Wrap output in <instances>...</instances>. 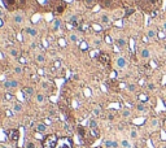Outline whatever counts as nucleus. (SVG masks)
<instances>
[{"label": "nucleus", "mask_w": 166, "mask_h": 148, "mask_svg": "<svg viewBox=\"0 0 166 148\" xmlns=\"http://www.w3.org/2000/svg\"><path fill=\"white\" fill-rule=\"evenodd\" d=\"M161 148H166V146H164V147H161Z\"/></svg>", "instance_id": "obj_41"}, {"label": "nucleus", "mask_w": 166, "mask_h": 148, "mask_svg": "<svg viewBox=\"0 0 166 148\" xmlns=\"http://www.w3.org/2000/svg\"><path fill=\"white\" fill-rule=\"evenodd\" d=\"M165 51H166V45H165Z\"/></svg>", "instance_id": "obj_42"}, {"label": "nucleus", "mask_w": 166, "mask_h": 148, "mask_svg": "<svg viewBox=\"0 0 166 148\" xmlns=\"http://www.w3.org/2000/svg\"><path fill=\"white\" fill-rule=\"evenodd\" d=\"M14 72H16L17 74H21L22 72H24V69H22L21 66H16V68H14Z\"/></svg>", "instance_id": "obj_21"}, {"label": "nucleus", "mask_w": 166, "mask_h": 148, "mask_svg": "<svg viewBox=\"0 0 166 148\" xmlns=\"http://www.w3.org/2000/svg\"><path fill=\"white\" fill-rule=\"evenodd\" d=\"M5 4H7V7H10L14 4V0H5Z\"/></svg>", "instance_id": "obj_24"}, {"label": "nucleus", "mask_w": 166, "mask_h": 148, "mask_svg": "<svg viewBox=\"0 0 166 148\" xmlns=\"http://www.w3.org/2000/svg\"><path fill=\"white\" fill-rule=\"evenodd\" d=\"M14 21H16V24H22V22H24V16L20 14V13H17L14 16Z\"/></svg>", "instance_id": "obj_10"}, {"label": "nucleus", "mask_w": 166, "mask_h": 148, "mask_svg": "<svg viewBox=\"0 0 166 148\" xmlns=\"http://www.w3.org/2000/svg\"><path fill=\"white\" fill-rule=\"evenodd\" d=\"M122 114H123V117H129V116H130V112H129V111H123Z\"/></svg>", "instance_id": "obj_32"}, {"label": "nucleus", "mask_w": 166, "mask_h": 148, "mask_svg": "<svg viewBox=\"0 0 166 148\" xmlns=\"http://www.w3.org/2000/svg\"><path fill=\"white\" fill-rule=\"evenodd\" d=\"M56 148H74L73 147V140L67 136H64V138H60L59 142H57V147Z\"/></svg>", "instance_id": "obj_2"}, {"label": "nucleus", "mask_w": 166, "mask_h": 148, "mask_svg": "<svg viewBox=\"0 0 166 148\" xmlns=\"http://www.w3.org/2000/svg\"><path fill=\"white\" fill-rule=\"evenodd\" d=\"M95 114H100V109H95Z\"/></svg>", "instance_id": "obj_38"}, {"label": "nucleus", "mask_w": 166, "mask_h": 148, "mask_svg": "<svg viewBox=\"0 0 166 148\" xmlns=\"http://www.w3.org/2000/svg\"><path fill=\"white\" fill-rule=\"evenodd\" d=\"M70 21H71L73 25H77V22H78V16H73L71 18H70Z\"/></svg>", "instance_id": "obj_17"}, {"label": "nucleus", "mask_w": 166, "mask_h": 148, "mask_svg": "<svg viewBox=\"0 0 166 148\" xmlns=\"http://www.w3.org/2000/svg\"><path fill=\"white\" fill-rule=\"evenodd\" d=\"M104 144H105V147H108V148H116V147L118 146L117 142H112V140H105Z\"/></svg>", "instance_id": "obj_7"}, {"label": "nucleus", "mask_w": 166, "mask_h": 148, "mask_svg": "<svg viewBox=\"0 0 166 148\" xmlns=\"http://www.w3.org/2000/svg\"><path fill=\"white\" fill-rule=\"evenodd\" d=\"M24 94H25L26 98H30V96L34 95V90L30 88V87H26V88H24Z\"/></svg>", "instance_id": "obj_8"}, {"label": "nucleus", "mask_w": 166, "mask_h": 148, "mask_svg": "<svg viewBox=\"0 0 166 148\" xmlns=\"http://www.w3.org/2000/svg\"><path fill=\"white\" fill-rule=\"evenodd\" d=\"M102 4L106 5V7H109V5L112 4V0H102Z\"/></svg>", "instance_id": "obj_25"}, {"label": "nucleus", "mask_w": 166, "mask_h": 148, "mask_svg": "<svg viewBox=\"0 0 166 148\" xmlns=\"http://www.w3.org/2000/svg\"><path fill=\"white\" fill-rule=\"evenodd\" d=\"M99 61H101L102 64H105V65H108V64H109V61H110V59H109V56H108L106 53H101L99 56Z\"/></svg>", "instance_id": "obj_5"}, {"label": "nucleus", "mask_w": 166, "mask_h": 148, "mask_svg": "<svg viewBox=\"0 0 166 148\" xmlns=\"http://www.w3.org/2000/svg\"><path fill=\"white\" fill-rule=\"evenodd\" d=\"M131 136H133V138H136V136H138V133H136L135 130H133V131H131Z\"/></svg>", "instance_id": "obj_31"}, {"label": "nucleus", "mask_w": 166, "mask_h": 148, "mask_svg": "<svg viewBox=\"0 0 166 148\" xmlns=\"http://www.w3.org/2000/svg\"><path fill=\"white\" fill-rule=\"evenodd\" d=\"M14 111H16V112H20V111H21V105H20V104H16Z\"/></svg>", "instance_id": "obj_29"}, {"label": "nucleus", "mask_w": 166, "mask_h": 148, "mask_svg": "<svg viewBox=\"0 0 166 148\" xmlns=\"http://www.w3.org/2000/svg\"><path fill=\"white\" fill-rule=\"evenodd\" d=\"M96 148H101V147H96Z\"/></svg>", "instance_id": "obj_43"}, {"label": "nucleus", "mask_w": 166, "mask_h": 148, "mask_svg": "<svg viewBox=\"0 0 166 148\" xmlns=\"http://www.w3.org/2000/svg\"><path fill=\"white\" fill-rule=\"evenodd\" d=\"M26 33L29 34V35H31V37H35L38 34V31L35 29H26Z\"/></svg>", "instance_id": "obj_11"}, {"label": "nucleus", "mask_w": 166, "mask_h": 148, "mask_svg": "<svg viewBox=\"0 0 166 148\" xmlns=\"http://www.w3.org/2000/svg\"><path fill=\"white\" fill-rule=\"evenodd\" d=\"M26 148H36V147H35V144H34V143H27Z\"/></svg>", "instance_id": "obj_28"}, {"label": "nucleus", "mask_w": 166, "mask_h": 148, "mask_svg": "<svg viewBox=\"0 0 166 148\" xmlns=\"http://www.w3.org/2000/svg\"><path fill=\"white\" fill-rule=\"evenodd\" d=\"M101 21H102V22H104V24H109V17H108V16H105V14H104V16H102V17H101Z\"/></svg>", "instance_id": "obj_18"}, {"label": "nucleus", "mask_w": 166, "mask_h": 148, "mask_svg": "<svg viewBox=\"0 0 166 148\" xmlns=\"http://www.w3.org/2000/svg\"><path fill=\"white\" fill-rule=\"evenodd\" d=\"M117 45H118V47H121V48H123L126 45V42L123 40V39H118V40H117Z\"/></svg>", "instance_id": "obj_14"}, {"label": "nucleus", "mask_w": 166, "mask_h": 148, "mask_svg": "<svg viewBox=\"0 0 166 148\" xmlns=\"http://www.w3.org/2000/svg\"><path fill=\"white\" fill-rule=\"evenodd\" d=\"M9 52H10V55H12V56H14V57H16V56H18V52H17L16 49H10Z\"/></svg>", "instance_id": "obj_26"}, {"label": "nucleus", "mask_w": 166, "mask_h": 148, "mask_svg": "<svg viewBox=\"0 0 166 148\" xmlns=\"http://www.w3.org/2000/svg\"><path fill=\"white\" fill-rule=\"evenodd\" d=\"M127 88H129V91H131V92H134V91L136 90L135 84H129V86H127Z\"/></svg>", "instance_id": "obj_22"}, {"label": "nucleus", "mask_w": 166, "mask_h": 148, "mask_svg": "<svg viewBox=\"0 0 166 148\" xmlns=\"http://www.w3.org/2000/svg\"><path fill=\"white\" fill-rule=\"evenodd\" d=\"M162 27H164V31H166V21L164 22V25H162Z\"/></svg>", "instance_id": "obj_37"}, {"label": "nucleus", "mask_w": 166, "mask_h": 148, "mask_svg": "<svg viewBox=\"0 0 166 148\" xmlns=\"http://www.w3.org/2000/svg\"><path fill=\"white\" fill-rule=\"evenodd\" d=\"M78 133H79L81 136H84V129L82 126H78Z\"/></svg>", "instance_id": "obj_19"}, {"label": "nucleus", "mask_w": 166, "mask_h": 148, "mask_svg": "<svg viewBox=\"0 0 166 148\" xmlns=\"http://www.w3.org/2000/svg\"><path fill=\"white\" fill-rule=\"evenodd\" d=\"M5 87H10V88H14V87H17V86H18V82H17V81H5Z\"/></svg>", "instance_id": "obj_6"}, {"label": "nucleus", "mask_w": 166, "mask_h": 148, "mask_svg": "<svg viewBox=\"0 0 166 148\" xmlns=\"http://www.w3.org/2000/svg\"><path fill=\"white\" fill-rule=\"evenodd\" d=\"M131 13H134V9H130V10H127V13H126V14L129 16V14H131Z\"/></svg>", "instance_id": "obj_36"}, {"label": "nucleus", "mask_w": 166, "mask_h": 148, "mask_svg": "<svg viewBox=\"0 0 166 148\" xmlns=\"http://www.w3.org/2000/svg\"><path fill=\"white\" fill-rule=\"evenodd\" d=\"M3 16V12H1V10H0V17H1Z\"/></svg>", "instance_id": "obj_39"}, {"label": "nucleus", "mask_w": 166, "mask_h": 148, "mask_svg": "<svg viewBox=\"0 0 166 148\" xmlns=\"http://www.w3.org/2000/svg\"><path fill=\"white\" fill-rule=\"evenodd\" d=\"M121 144H122L123 148H131V144L129 143L127 140H122V142H121Z\"/></svg>", "instance_id": "obj_15"}, {"label": "nucleus", "mask_w": 166, "mask_h": 148, "mask_svg": "<svg viewBox=\"0 0 166 148\" xmlns=\"http://www.w3.org/2000/svg\"><path fill=\"white\" fill-rule=\"evenodd\" d=\"M36 100L39 101V103H43V101H44V96H43L42 94H39V95L36 96Z\"/></svg>", "instance_id": "obj_20"}, {"label": "nucleus", "mask_w": 166, "mask_h": 148, "mask_svg": "<svg viewBox=\"0 0 166 148\" xmlns=\"http://www.w3.org/2000/svg\"><path fill=\"white\" fill-rule=\"evenodd\" d=\"M116 64H117V66L119 68V69H123V68H126V65H127V61H126L125 57H118L116 60Z\"/></svg>", "instance_id": "obj_4"}, {"label": "nucleus", "mask_w": 166, "mask_h": 148, "mask_svg": "<svg viewBox=\"0 0 166 148\" xmlns=\"http://www.w3.org/2000/svg\"><path fill=\"white\" fill-rule=\"evenodd\" d=\"M81 48H82V49H86V48H87V44H86V43H82V44H81Z\"/></svg>", "instance_id": "obj_34"}, {"label": "nucleus", "mask_w": 166, "mask_h": 148, "mask_svg": "<svg viewBox=\"0 0 166 148\" xmlns=\"http://www.w3.org/2000/svg\"><path fill=\"white\" fill-rule=\"evenodd\" d=\"M36 130L39 133H43V131H45V125H43V123H39L38 126H36Z\"/></svg>", "instance_id": "obj_13"}, {"label": "nucleus", "mask_w": 166, "mask_h": 148, "mask_svg": "<svg viewBox=\"0 0 166 148\" xmlns=\"http://www.w3.org/2000/svg\"><path fill=\"white\" fill-rule=\"evenodd\" d=\"M59 25H60V22H59V21H56V24H55V30H57V27H59Z\"/></svg>", "instance_id": "obj_35"}, {"label": "nucleus", "mask_w": 166, "mask_h": 148, "mask_svg": "<svg viewBox=\"0 0 166 148\" xmlns=\"http://www.w3.org/2000/svg\"><path fill=\"white\" fill-rule=\"evenodd\" d=\"M70 40L71 42H78V37L74 35V34H71V35H70Z\"/></svg>", "instance_id": "obj_23"}, {"label": "nucleus", "mask_w": 166, "mask_h": 148, "mask_svg": "<svg viewBox=\"0 0 166 148\" xmlns=\"http://www.w3.org/2000/svg\"><path fill=\"white\" fill-rule=\"evenodd\" d=\"M57 142H59V138H57L55 134L47 135L43 140V148H56Z\"/></svg>", "instance_id": "obj_1"}, {"label": "nucleus", "mask_w": 166, "mask_h": 148, "mask_svg": "<svg viewBox=\"0 0 166 148\" xmlns=\"http://www.w3.org/2000/svg\"><path fill=\"white\" fill-rule=\"evenodd\" d=\"M0 148H5V147H4V146H0Z\"/></svg>", "instance_id": "obj_40"}, {"label": "nucleus", "mask_w": 166, "mask_h": 148, "mask_svg": "<svg viewBox=\"0 0 166 148\" xmlns=\"http://www.w3.org/2000/svg\"><path fill=\"white\" fill-rule=\"evenodd\" d=\"M44 60H45V59H44L43 55H38V56H36V61H38V62H44Z\"/></svg>", "instance_id": "obj_16"}, {"label": "nucleus", "mask_w": 166, "mask_h": 148, "mask_svg": "<svg viewBox=\"0 0 166 148\" xmlns=\"http://www.w3.org/2000/svg\"><path fill=\"white\" fill-rule=\"evenodd\" d=\"M8 136H9V139L12 140V142H17L18 140V130H16V129H12V130H9L8 131Z\"/></svg>", "instance_id": "obj_3"}, {"label": "nucleus", "mask_w": 166, "mask_h": 148, "mask_svg": "<svg viewBox=\"0 0 166 148\" xmlns=\"http://www.w3.org/2000/svg\"><path fill=\"white\" fill-rule=\"evenodd\" d=\"M148 88H149V90H154V84L153 83H149V84H148Z\"/></svg>", "instance_id": "obj_33"}, {"label": "nucleus", "mask_w": 166, "mask_h": 148, "mask_svg": "<svg viewBox=\"0 0 166 148\" xmlns=\"http://www.w3.org/2000/svg\"><path fill=\"white\" fill-rule=\"evenodd\" d=\"M84 3L87 5H92L94 4V0H84Z\"/></svg>", "instance_id": "obj_30"}, {"label": "nucleus", "mask_w": 166, "mask_h": 148, "mask_svg": "<svg viewBox=\"0 0 166 148\" xmlns=\"http://www.w3.org/2000/svg\"><path fill=\"white\" fill-rule=\"evenodd\" d=\"M149 56H151L149 49H147V48L141 49V57H143V59H149Z\"/></svg>", "instance_id": "obj_9"}, {"label": "nucleus", "mask_w": 166, "mask_h": 148, "mask_svg": "<svg viewBox=\"0 0 166 148\" xmlns=\"http://www.w3.org/2000/svg\"><path fill=\"white\" fill-rule=\"evenodd\" d=\"M138 109L139 111H145V107L143 105V104H138Z\"/></svg>", "instance_id": "obj_27"}, {"label": "nucleus", "mask_w": 166, "mask_h": 148, "mask_svg": "<svg viewBox=\"0 0 166 148\" xmlns=\"http://www.w3.org/2000/svg\"><path fill=\"white\" fill-rule=\"evenodd\" d=\"M148 38H151V39H154V38H156V31H154L153 29H149V30H148Z\"/></svg>", "instance_id": "obj_12"}]
</instances>
